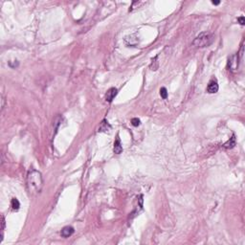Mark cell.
Instances as JSON below:
<instances>
[{
	"mask_svg": "<svg viewBox=\"0 0 245 245\" xmlns=\"http://www.w3.org/2000/svg\"><path fill=\"white\" fill-rule=\"evenodd\" d=\"M11 204H12V209H14V210H18L19 207H20V203H19V201L16 198H12V199Z\"/></svg>",
	"mask_w": 245,
	"mask_h": 245,
	"instance_id": "obj_9",
	"label": "cell"
},
{
	"mask_svg": "<svg viewBox=\"0 0 245 245\" xmlns=\"http://www.w3.org/2000/svg\"><path fill=\"white\" fill-rule=\"evenodd\" d=\"M212 3H213L214 5H218V4L220 3V1H212Z\"/></svg>",
	"mask_w": 245,
	"mask_h": 245,
	"instance_id": "obj_14",
	"label": "cell"
},
{
	"mask_svg": "<svg viewBox=\"0 0 245 245\" xmlns=\"http://www.w3.org/2000/svg\"><path fill=\"white\" fill-rule=\"evenodd\" d=\"M235 146H236V136L235 135L232 136V138H230V140L228 141V142H226L223 145V147L225 148H233Z\"/></svg>",
	"mask_w": 245,
	"mask_h": 245,
	"instance_id": "obj_8",
	"label": "cell"
},
{
	"mask_svg": "<svg viewBox=\"0 0 245 245\" xmlns=\"http://www.w3.org/2000/svg\"><path fill=\"white\" fill-rule=\"evenodd\" d=\"M218 91V84L217 80H212L208 86H207V92L210 93V94H214V93H217Z\"/></svg>",
	"mask_w": 245,
	"mask_h": 245,
	"instance_id": "obj_4",
	"label": "cell"
},
{
	"mask_svg": "<svg viewBox=\"0 0 245 245\" xmlns=\"http://www.w3.org/2000/svg\"><path fill=\"white\" fill-rule=\"evenodd\" d=\"M61 236L62 238H69L74 234V228L71 226H66L61 230Z\"/></svg>",
	"mask_w": 245,
	"mask_h": 245,
	"instance_id": "obj_6",
	"label": "cell"
},
{
	"mask_svg": "<svg viewBox=\"0 0 245 245\" xmlns=\"http://www.w3.org/2000/svg\"><path fill=\"white\" fill-rule=\"evenodd\" d=\"M141 124V121L138 119V118H133L131 120V124L133 126H139Z\"/></svg>",
	"mask_w": 245,
	"mask_h": 245,
	"instance_id": "obj_12",
	"label": "cell"
},
{
	"mask_svg": "<svg viewBox=\"0 0 245 245\" xmlns=\"http://www.w3.org/2000/svg\"><path fill=\"white\" fill-rule=\"evenodd\" d=\"M26 187L29 194L37 196L43 188V178L40 172L32 169L28 172L26 178Z\"/></svg>",
	"mask_w": 245,
	"mask_h": 245,
	"instance_id": "obj_1",
	"label": "cell"
},
{
	"mask_svg": "<svg viewBox=\"0 0 245 245\" xmlns=\"http://www.w3.org/2000/svg\"><path fill=\"white\" fill-rule=\"evenodd\" d=\"M238 21L239 22V24L244 25V23H245V18H244V16H240V17H238Z\"/></svg>",
	"mask_w": 245,
	"mask_h": 245,
	"instance_id": "obj_13",
	"label": "cell"
},
{
	"mask_svg": "<svg viewBox=\"0 0 245 245\" xmlns=\"http://www.w3.org/2000/svg\"><path fill=\"white\" fill-rule=\"evenodd\" d=\"M228 67H229V70L231 71H236L238 68V54H235L232 57H229V60H228Z\"/></svg>",
	"mask_w": 245,
	"mask_h": 245,
	"instance_id": "obj_3",
	"label": "cell"
},
{
	"mask_svg": "<svg viewBox=\"0 0 245 245\" xmlns=\"http://www.w3.org/2000/svg\"><path fill=\"white\" fill-rule=\"evenodd\" d=\"M213 42V36L209 33H201L200 35H198L193 40V46L196 47H207Z\"/></svg>",
	"mask_w": 245,
	"mask_h": 245,
	"instance_id": "obj_2",
	"label": "cell"
},
{
	"mask_svg": "<svg viewBox=\"0 0 245 245\" xmlns=\"http://www.w3.org/2000/svg\"><path fill=\"white\" fill-rule=\"evenodd\" d=\"M118 93V90L117 88H115V87H112V88L108 89L107 90V92L105 94V100H106V102H108V103H111L112 101H113V99L116 97V95H117Z\"/></svg>",
	"mask_w": 245,
	"mask_h": 245,
	"instance_id": "obj_5",
	"label": "cell"
},
{
	"mask_svg": "<svg viewBox=\"0 0 245 245\" xmlns=\"http://www.w3.org/2000/svg\"><path fill=\"white\" fill-rule=\"evenodd\" d=\"M111 126H109V124L107 123L105 120H103V123H102V126L101 127H100V129H101V131H106L107 129H110Z\"/></svg>",
	"mask_w": 245,
	"mask_h": 245,
	"instance_id": "obj_10",
	"label": "cell"
},
{
	"mask_svg": "<svg viewBox=\"0 0 245 245\" xmlns=\"http://www.w3.org/2000/svg\"><path fill=\"white\" fill-rule=\"evenodd\" d=\"M160 95L163 99L168 98V91H167V89L165 88V87H162V88L160 89Z\"/></svg>",
	"mask_w": 245,
	"mask_h": 245,
	"instance_id": "obj_11",
	"label": "cell"
},
{
	"mask_svg": "<svg viewBox=\"0 0 245 245\" xmlns=\"http://www.w3.org/2000/svg\"><path fill=\"white\" fill-rule=\"evenodd\" d=\"M113 150H114V152L116 153V154H120V153H122V151H123V147H122L121 140H120L119 136H117V138H116L115 142H114Z\"/></svg>",
	"mask_w": 245,
	"mask_h": 245,
	"instance_id": "obj_7",
	"label": "cell"
}]
</instances>
